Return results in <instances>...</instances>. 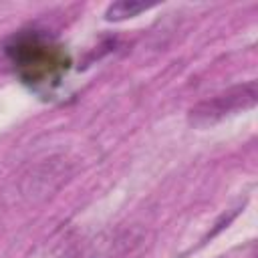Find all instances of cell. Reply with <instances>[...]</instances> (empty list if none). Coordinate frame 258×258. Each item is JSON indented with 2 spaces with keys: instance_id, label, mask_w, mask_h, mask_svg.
I'll list each match as a JSON object with an SVG mask.
<instances>
[{
  "instance_id": "6da1fadb",
  "label": "cell",
  "mask_w": 258,
  "mask_h": 258,
  "mask_svg": "<svg viewBox=\"0 0 258 258\" xmlns=\"http://www.w3.org/2000/svg\"><path fill=\"white\" fill-rule=\"evenodd\" d=\"M256 101H258V83L248 81L244 85L230 87L210 99L200 101L198 105H194L189 109L187 121L194 127H208V125H214L230 115L252 109L256 105Z\"/></svg>"
},
{
  "instance_id": "7a4b0ae2",
  "label": "cell",
  "mask_w": 258,
  "mask_h": 258,
  "mask_svg": "<svg viewBox=\"0 0 258 258\" xmlns=\"http://www.w3.org/2000/svg\"><path fill=\"white\" fill-rule=\"evenodd\" d=\"M147 8H149V4H145V2H137V0H119V2H113V4L107 6V10H105V20H109V22H119V20L137 16L139 12H145Z\"/></svg>"
}]
</instances>
